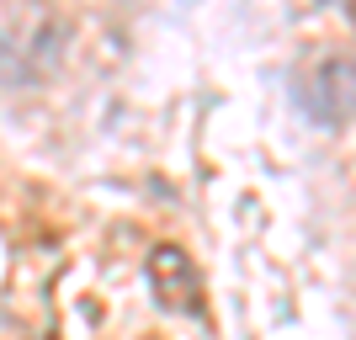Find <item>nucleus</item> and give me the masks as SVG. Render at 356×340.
Instances as JSON below:
<instances>
[{"label": "nucleus", "mask_w": 356, "mask_h": 340, "mask_svg": "<svg viewBox=\"0 0 356 340\" xmlns=\"http://www.w3.org/2000/svg\"><path fill=\"white\" fill-rule=\"evenodd\" d=\"M149 277H154V293H160L165 309L208 314V303H202V277H197V266H192V255H186V250L160 245V250L149 255Z\"/></svg>", "instance_id": "obj_1"}, {"label": "nucleus", "mask_w": 356, "mask_h": 340, "mask_svg": "<svg viewBox=\"0 0 356 340\" xmlns=\"http://www.w3.org/2000/svg\"><path fill=\"white\" fill-rule=\"evenodd\" d=\"M303 106L314 112L319 128H346V118H351V59L346 54L314 70V80L303 86Z\"/></svg>", "instance_id": "obj_2"}]
</instances>
